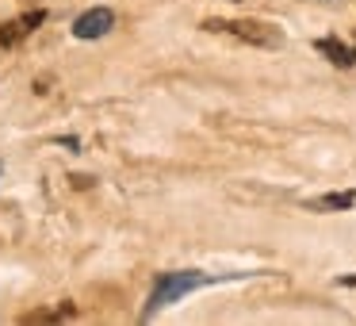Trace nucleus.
I'll return each instance as SVG.
<instances>
[{
	"label": "nucleus",
	"mask_w": 356,
	"mask_h": 326,
	"mask_svg": "<svg viewBox=\"0 0 356 326\" xmlns=\"http://www.w3.org/2000/svg\"><path fill=\"white\" fill-rule=\"evenodd\" d=\"M203 284H211V277H203V272H195V269H188V272H161L157 284H154V292H149V303H146V311H142V318H154L165 303L180 300V295L195 292V288H203Z\"/></svg>",
	"instance_id": "1"
},
{
	"label": "nucleus",
	"mask_w": 356,
	"mask_h": 326,
	"mask_svg": "<svg viewBox=\"0 0 356 326\" xmlns=\"http://www.w3.org/2000/svg\"><path fill=\"white\" fill-rule=\"evenodd\" d=\"M203 31H230L238 35L241 42H253V47H284V31L272 24H261V20H203Z\"/></svg>",
	"instance_id": "2"
},
{
	"label": "nucleus",
	"mask_w": 356,
	"mask_h": 326,
	"mask_svg": "<svg viewBox=\"0 0 356 326\" xmlns=\"http://www.w3.org/2000/svg\"><path fill=\"white\" fill-rule=\"evenodd\" d=\"M111 27H115V12L111 8H92L73 24V35H77V39H100V35H108Z\"/></svg>",
	"instance_id": "3"
},
{
	"label": "nucleus",
	"mask_w": 356,
	"mask_h": 326,
	"mask_svg": "<svg viewBox=\"0 0 356 326\" xmlns=\"http://www.w3.org/2000/svg\"><path fill=\"white\" fill-rule=\"evenodd\" d=\"M314 50H318V54H325L333 65H341V70H353V65H356V50L348 47V42H341V39H318Z\"/></svg>",
	"instance_id": "4"
},
{
	"label": "nucleus",
	"mask_w": 356,
	"mask_h": 326,
	"mask_svg": "<svg viewBox=\"0 0 356 326\" xmlns=\"http://www.w3.org/2000/svg\"><path fill=\"white\" fill-rule=\"evenodd\" d=\"M356 203V192H330V196H318V200H307L310 211H348Z\"/></svg>",
	"instance_id": "5"
},
{
	"label": "nucleus",
	"mask_w": 356,
	"mask_h": 326,
	"mask_svg": "<svg viewBox=\"0 0 356 326\" xmlns=\"http://www.w3.org/2000/svg\"><path fill=\"white\" fill-rule=\"evenodd\" d=\"M24 24H19V20H12V24H4L0 27V47H16L19 39H24Z\"/></svg>",
	"instance_id": "6"
},
{
	"label": "nucleus",
	"mask_w": 356,
	"mask_h": 326,
	"mask_svg": "<svg viewBox=\"0 0 356 326\" xmlns=\"http://www.w3.org/2000/svg\"><path fill=\"white\" fill-rule=\"evenodd\" d=\"M42 20H47V12H42V8H39V12H27V16H19V24H24V31H27V35H31V31H35V27H39V24H42Z\"/></svg>",
	"instance_id": "7"
},
{
	"label": "nucleus",
	"mask_w": 356,
	"mask_h": 326,
	"mask_svg": "<svg viewBox=\"0 0 356 326\" xmlns=\"http://www.w3.org/2000/svg\"><path fill=\"white\" fill-rule=\"evenodd\" d=\"M341 284H356V277H341Z\"/></svg>",
	"instance_id": "8"
}]
</instances>
